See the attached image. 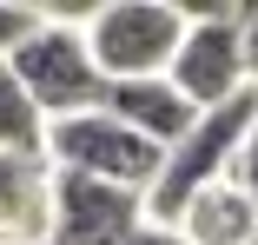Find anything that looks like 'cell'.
<instances>
[{"label":"cell","instance_id":"obj_1","mask_svg":"<svg viewBox=\"0 0 258 245\" xmlns=\"http://www.w3.org/2000/svg\"><path fill=\"white\" fill-rule=\"evenodd\" d=\"M27 86V100L40 106V119H80L106 106V73H99L86 27H73L67 14H40V27L20 40V53L7 60Z\"/></svg>","mask_w":258,"mask_h":245},{"label":"cell","instance_id":"obj_2","mask_svg":"<svg viewBox=\"0 0 258 245\" xmlns=\"http://www.w3.org/2000/svg\"><path fill=\"white\" fill-rule=\"evenodd\" d=\"M251 126H258V86H245L238 100H225V106H212V113H199V126L166 153V172H159V186H152V199H146V219H152V225H172V219L185 212L192 192L232 179Z\"/></svg>","mask_w":258,"mask_h":245},{"label":"cell","instance_id":"obj_3","mask_svg":"<svg viewBox=\"0 0 258 245\" xmlns=\"http://www.w3.org/2000/svg\"><path fill=\"white\" fill-rule=\"evenodd\" d=\"M46 159H53V172H80L99 186L139 192V199H152V186L166 172V153L152 139H139L126 119H113L106 106L80 113V119H53L46 126Z\"/></svg>","mask_w":258,"mask_h":245},{"label":"cell","instance_id":"obj_4","mask_svg":"<svg viewBox=\"0 0 258 245\" xmlns=\"http://www.w3.org/2000/svg\"><path fill=\"white\" fill-rule=\"evenodd\" d=\"M185 27H192V14L166 7V0H119V7L86 14V46H93L99 73H106V86H119V80H159L179 60Z\"/></svg>","mask_w":258,"mask_h":245},{"label":"cell","instance_id":"obj_5","mask_svg":"<svg viewBox=\"0 0 258 245\" xmlns=\"http://www.w3.org/2000/svg\"><path fill=\"white\" fill-rule=\"evenodd\" d=\"M166 80L199 113L238 100V93L251 86V73H245V14H199L185 27V46H179V60H172Z\"/></svg>","mask_w":258,"mask_h":245},{"label":"cell","instance_id":"obj_6","mask_svg":"<svg viewBox=\"0 0 258 245\" xmlns=\"http://www.w3.org/2000/svg\"><path fill=\"white\" fill-rule=\"evenodd\" d=\"M146 225V199L80 172L53 179V245H133Z\"/></svg>","mask_w":258,"mask_h":245},{"label":"cell","instance_id":"obj_7","mask_svg":"<svg viewBox=\"0 0 258 245\" xmlns=\"http://www.w3.org/2000/svg\"><path fill=\"white\" fill-rule=\"evenodd\" d=\"M53 179L46 153H0V245L53 238Z\"/></svg>","mask_w":258,"mask_h":245},{"label":"cell","instance_id":"obj_8","mask_svg":"<svg viewBox=\"0 0 258 245\" xmlns=\"http://www.w3.org/2000/svg\"><path fill=\"white\" fill-rule=\"evenodd\" d=\"M106 113L126 119L139 139H152L159 153H172V146L199 126V106L185 100L166 73H159V80H119V86H106Z\"/></svg>","mask_w":258,"mask_h":245},{"label":"cell","instance_id":"obj_9","mask_svg":"<svg viewBox=\"0 0 258 245\" xmlns=\"http://www.w3.org/2000/svg\"><path fill=\"white\" fill-rule=\"evenodd\" d=\"M172 232L185 245H258V206L245 199L238 179H219V186H205V192L185 199Z\"/></svg>","mask_w":258,"mask_h":245},{"label":"cell","instance_id":"obj_10","mask_svg":"<svg viewBox=\"0 0 258 245\" xmlns=\"http://www.w3.org/2000/svg\"><path fill=\"white\" fill-rule=\"evenodd\" d=\"M0 153H46V119L7 60H0Z\"/></svg>","mask_w":258,"mask_h":245},{"label":"cell","instance_id":"obj_11","mask_svg":"<svg viewBox=\"0 0 258 245\" xmlns=\"http://www.w3.org/2000/svg\"><path fill=\"white\" fill-rule=\"evenodd\" d=\"M40 27V14L33 7H7V0H0V60H14L20 53V40Z\"/></svg>","mask_w":258,"mask_h":245},{"label":"cell","instance_id":"obj_12","mask_svg":"<svg viewBox=\"0 0 258 245\" xmlns=\"http://www.w3.org/2000/svg\"><path fill=\"white\" fill-rule=\"evenodd\" d=\"M232 179L245 186V199L258 206V126H251V139H245V153H238V166H232Z\"/></svg>","mask_w":258,"mask_h":245},{"label":"cell","instance_id":"obj_13","mask_svg":"<svg viewBox=\"0 0 258 245\" xmlns=\"http://www.w3.org/2000/svg\"><path fill=\"white\" fill-rule=\"evenodd\" d=\"M245 73H251V86H258V7L245 14Z\"/></svg>","mask_w":258,"mask_h":245},{"label":"cell","instance_id":"obj_14","mask_svg":"<svg viewBox=\"0 0 258 245\" xmlns=\"http://www.w3.org/2000/svg\"><path fill=\"white\" fill-rule=\"evenodd\" d=\"M133 245H185V238H179V232H172V225H152V219H146V225H139V238H133Z\"/></svg>","mask_w":258,"mask_h":245}]
</instances>
